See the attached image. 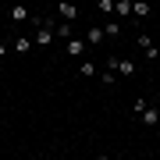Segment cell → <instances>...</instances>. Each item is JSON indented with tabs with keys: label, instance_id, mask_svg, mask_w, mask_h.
Masks as SVG:
<instances>
[{
	"label": "cell",
	"instance_id": "11",
	"mask_svg": "<svg viewBox=\"0 0 160 160\" xmlns=\"http://www.w3.org/2000/svg\"><path fill=\"white\" fill-rule=\"evenodd\" d=\"M146 107H149V100H146V96H135V100H132V110H135V114H142Z\"/></svg>",
	"mask_w": 160,
	"mask_h": 160
},
{
	"label": "cell",
	"instance_id": "9",
	"mask_svg": "<svg viewBox=\"0 0 160 160\" xmlns=\"http://www.w3.org/2000/svg\"><path fill=\"white\" fill-rule=\"evenodd\" d=\"M78 75H86V78H92V75H96V64H92V61H82V64H78Z\"/></svg>",
	"mask_w": 160,
	"mask_h": 160
},
{
	"label": "cell",
	"instance_id": "7",
	"mask_svg": "<svg viewBox=\"0 0 160 160\" xmlns=\"http://www.w3.org/2000/svg\"><path fill=\"white\" fill-rule=\"evenodd\" d=\"M86 43H92V46H96V43H103V29H100V25H92V29L86 32Z\"/></svg>",
	"mask_w": 160,
	"mask_h": 160
},
{
	"label": "cell",
	"instance_id": "3",
	"mask_svg": "<svg viewBox=\"0 0 160 160\" xmlns=\"http://www.w3.org/2000/svg\"><path fill=\"white\" fill-rule=\"evenodd\" d=\"M29 18H32V11H29V7H22V4H18V7H11V22H14V25L29 22Z\"/></svg>",
	"mask_w": 160,
	"mask_h": 160
},
{
	"label": "cell",
	"instance_id": "10",
	"mask_svg": "<svg viewBox=\"0 0 160 160\" xmlns=\"http://www.w3.org/2000/svg\"><path fill=\"white\" fill-rule=\"evenodd\" d=\"M114 14L128 18V14H132V4H128V0H118V4H114Z\"/></svg>",
	"mask_w": 160,
	"mask_h": 160
},
{
	"label": "cell",
	"instance_id": "8",
	"mask_svg": "<svg viewBox=\"0 0 160 160\" xmlns=\"http://www.w3.org/2000/svg\"><path fill=\"white\" fill-rule=\"evenodd\" d=\"M14 50H18V53L25 57V53L32 50V39H22V36H18V39H14Z\"/></svg>",
	"mask_w": 160,
	"mask_h": 160
},
{
	"label": "cell",
	"instance_id": "12",
	"mask_svg": "<svg viewBox=\"0 0 160 160\" xmlns=\"http://www.w3.org/2000/svg\"><path fill=\"white\" fill-rule=\"evenodd\" d=\"M149 14V4H132V18H146Z\"/></svg>",
	"mask_w": 160,
	"mask_h": 160
},
{
	"label": "cell",
	"instance_id": "6",
	"mask_svg": "<svg viewBox=\"0 0 160 160\" xmlns=\"http://www.w3.org/2000/svg\"><path fill=\"white\" fill-rule=\"evenodd\" d=\"M139 118H142L146 125H157V121H160V110H157V107H146V110H142Z\"/></svg>",
	"mask_w": 160,
	"mask_h": 160
},
{
	"label": "cell",
	"instance_id": "15",
	"mask_svg": "<svg viewBox=\"0 0 160 160\" xmlns=\"http://www.w3.org/2000/svg\"><path fill=\"white\" fill-rule=\"evenodd\" d=\"M110 160H125V157H110Z\"/></svg>",
	"mask_w": 160,
	"mask_h": 160
},
{
	"label": "cell",
	"instance_id": "13",
	"mask_svg": "<svg viewBox=\"0 0 160 160\" xmlns=\"http://www.w3.org/2000/svg\"><path fill=\"white\" fill-rule=\"evenodd\" d=\"M103 36H121V25L118 22H107V25H103Z\"/></svg>",
	"mask_w": 160,
	"mask_h": 160
},
{
	"label": "cell",
	"instance_id": "4",
	"mask_svg": "<svg viewBox=\"0 0 160 160\" xmlns=\"http://www.w3.org/2000/svg\"><path fill=\"white\" fill-rule=\"evenodd\" d=\"M53 36H61V39H75L71 22H57V25H53Z\"/></svg>",
	"mask_w": 160,
	"mask_h": 160
},
{
	"label": "cell",
	"instance_id": "5",
	"mask_svg": "<svg viewBox=\"0 0 160 160\" xmlns=\"http://www.w3.org/2000/svg\"><path fill=\"white\" fill-rule=\"evenodd\" d=\"M86 53V39H68V57H82Z\"/></svg>",
	"mask_w": 160,
	"mask_h": 160
},
{
	"label": "cell",
	"instance_id": "14",
	"mask_svg": "<svg viewBox=\"0 0 160 160\" xmlns=\"http://www.w3.org/2000/svg\"><path fill=\"white\" fill-rule=\"evenodd\" d=\"M135 43H139V46H142V50H149V46H153V39H149V36H146V32H139V39H135Z\"/></svg>",
	"mask_w": 160,
	"mask_h": 160
},
{
	"label": "cell",
	"instance_id": "2",
	"mask_svg": "<svg viewBox=\"0 0 160 160\" xmlns=\"http://www.w3.org/2000/svg\"><path fill=\"white\" fill-rule=\"evenodd\" d=\"M57 14H61V22H75L78 18V7L75 4H57Z\"/></svg>",
	"mask_w": 160,
	"mask_h": 160
},
{
	"label": "cell",
	"instance_id": "1",
	"mask_svg": "<svg viewBox=\"0 0 160 160\" xmlns=\"http://www.w3.org/2000/svg\"><path fill=\"white\" fill-rule=\"evenodd\" d=\"M107 71H114L118 78H132L139 68H135V61H125V57H107Z\"/></svg>",
	"mask_w": 160,
	"mask_h": 160
}]
</instances>
